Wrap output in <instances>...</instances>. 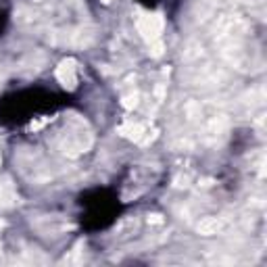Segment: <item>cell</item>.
Masks as SVG:
<instances>
[{"label": "cell", "instance_id": "cell-9", "mask_svg": "<svg viewBox=\"0 0 267 267\" xmlns=\"http://www.w3.org/2000/svg\"><path fill=\"white\" fill-rule=\"evenodd\" d=\"M0 163H2V159H0Z\"/></svg>", "mask_w": 267, "mask_h": 267}, {"label": "cell", "instance_id": "cell-7", "mask_svg": "<svg viewBox=\"0 0 267 267\" xmlns=\"http://www.w3.org/2000/svg\"><path fill=\"white\" fill-rule=\"evenodd\" d=\"M13 202V194L6 192L4 188H0V204H11Z\"/></svg>", "mask_w": 267, "mask_h": 267}, {"label": "cell", "instance_id": "cell-5", "mask_svg": "<svg viewBox=\"0 0 267 267\" xmlns=\"http://www.w3.org/2000/svg\"><path fill=\"white\" fill-rule=\"evenodd\" d=\"M150 55H153V57H161V55H163V44H161V40L150 42Z\"/></svg>", "mask_w": 267, "mask_h": 267}, {"label": "cell", "instance_id": "cell-1", "mask_svg": "<svg viewBox=\"0 0 267 267\" xmlns=\"http://www.w3.org/2000/svg\"><path fill=\"white\" fill-rule=\"evenodd\" d=\"M138 32L146 42H155L161 38L163 32V17L161 15H142L138 19Z\"/></svg>", "mask_w": 267, "mask_h": 267}, {"label": "cell", "instance_id": "cell-2", "mask_svg": "<svg viewBox=\"0 0 267 267\" xmlns=\"http://www.w3.org/2000/svg\"><path fill=\"white\" fill-rule=\"evenodd\" d=\"M75 63L73 61H63V63L59 65V69H57V77H59V82L63 84L65 88H69V90H73L75 88V84H77V77H75V67H73Z\"/></svg>", "mask_w": 267, "mask_h": 267}, {"label": "cell", "instance_id": "cell-3", "mask_svg": "<svg viewBox=\"0 0 267 267\" xmlns=\"http://www.w3.org/2000/svg\"><path fill=\"white\" fill-rule=\"evenodd\" d=\"M219 230H221V221L217 217H204L199 224V232L202 236H213V234H217Z\"/></svg>", "mask_w": 267, "mask_h": 267}, {"label": "cell", "instance_id": "cell-4", "mask_svg": "<svg viewBox=\"0 0 267 267\" xmlns=\"http://www.w3.org/2000/svg\"><path fill=\"white\" fill-rule=\"evenodd\" d=\"M119 132L123 134V136H128V138H136V140L142 136V128H140V126H123Z\"/></svg>", "mask_w": 267, "mask_h": 267}, {"label": "cell", "instance_id": "cell-6", "mask_svg": "<svg viewBox=\"0 0 267 267\" xmlns=\"http://www.w3.org/2000/svg\"><path fill=\"white\" fill-rule=\"evenodd\" d=\"M136 104H138V94H130L123 99V106H126V109H132V106H136Z\"/></svg>", "mask_w": 267, "mask_h": 267}, {"label": "cell", "instance_id": "cell-8", "mask_svg": "<svg viewBox=\"0 0 267 267\" xmlns=\"http://www.w3.org/2000/svg\"><path fill=\"white\" fill-rule=\"evenodd\" d=\"M102 2H113V0H102Z\"/></svg>", "mask_w": 267, "mask_h": 267}]
</instances>
